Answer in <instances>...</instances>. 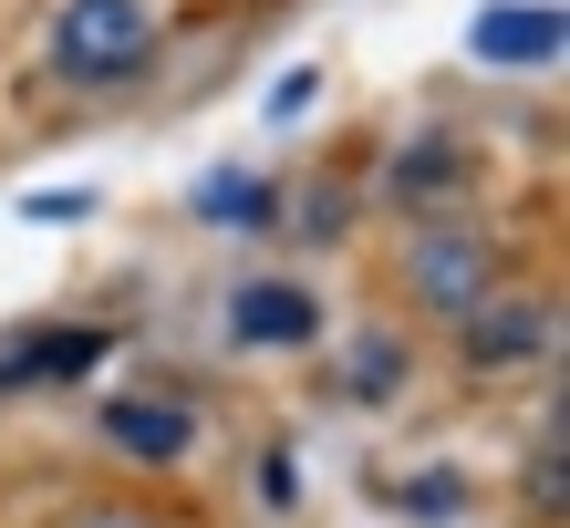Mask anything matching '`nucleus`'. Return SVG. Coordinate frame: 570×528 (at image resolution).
I'll return each instance as SVG.
<instances>
[{"mask_svg": "<svg viewBox=\"0 0 570 528\" xmlns=\"http://www.w3.org/2000/svg\"><path fill=\"white\" fill-rule=\"evenodd\" d=\"M166 52V11L156 0H52L42 21V73L62 93H83V104H105V93H136Z\"/></svg>", "mask_w": 570, "mask_h": 528, "instance_id": "obj_1", "label": "nucleus"}, {"mask_svg": "<svg viewBox=\"0 0 570 528\" xmlns=\"http://www.w3.org/2000/svg\"><path fill=\"white\" fill-rule=\"evenodd\" d=\"M498 228H478L466 208H446V218H415L405 228V249H394V280H405V301L425 311V321H456V311H478L488 290H498Z\"/></svg>", "mask_w": 570, "mask_h": 528, "instance_id": "obj_2", "label": "nucleus"}, {"mask_svg": "<svg viewBox=\"0 0 570 528\" xmlns=\"http://www.w3.org/2000/svg\"><path fill=\"white\" fill-rule=\"evenodd\" d=\"M218 332L239 342V352H312V342L332 332V301H322L301 270H249V280H228Z\"/></svg>", "mask_w": 570, "mask_h": 528, "instance_id": "obj_3", "label": "nucleus"}, {"mask_svg": "<svg viewBox=\"0 0 570 528\" xmlns=\"http://www.w3.org/2000/svg\"><path fill=\"white\" fill-rule=\"evenodd\" d=\"M374 197H384L394 218H446V208H466V197H478V136H456V124H415V136L384 156Z\"/></svg>", "mask_w": 570, "mask_h": 528, "instance_id": "obj_4", "label": "nucleus"}, {"mask_svg": "<svg viewBox=\"0 0 570 528\" xmlns=\"http://www.w3.org/2000/svg\"><path fill=\"white\" fill-rule=\"evenodd\" d=\"M94 436H105V456H125L136 477H166V467L197 456V405L166 393V383H125V393L94 405Z\"/></svg>", "mask_w": 570, "mask_h": 528, "instance_id": "obj_5", "label": "nucleus"}, {"mask_svg": "<svg viewBox=\"0 0 570 528\" xmlns=\"http://www.w3.org/2000/svg\"><path fill=\"white\" fill-rule=\"evenodd\" d=\"M446 332H456L466 373H519V362H550L560 352V301H540V290H488V301L456 311Z\"/></svg>", "mask_w": 570, "mask_h": 528, "instance_id": "obj_6", "label": "nucleus"}, {"mask_svg": "<svg viewBox=\"0 0 570 528\" xmlns=\"http://www.w3.org/2000/svg\"><path fill=\"white\" fill-rule=\"evenodd\" d=\"M115 352L105 321H42V332H21V342H0V405L11 393H52V383H83L94 362Z\"/></svg>", "mask_w": 570, "mask_h": 528, "instance_id": "obj_7", "label": "nucleus"}, {"mask_svg": "<svg viewBox=\"0 0 570 528\" xmlns=\"http://www.w3.org/2000/svg\"><path fill=\"white\" fill-rule=\"evenodd\" d=\"M570 42L560 0H498V11L466 21V62H488V73H550Z\"/></svg>", "mask_w": 570, "mask_h": 528, "instance_id": "obj_8", "label": "nucleus"}, {"mask_svg": "<svg viewBox=\"0 0 570 528\" xmlns=\"http://www.w3.org/2000/svg\"><path fill=\"white\" fill-rule=\"evenodd\" d=\"M405 383H415V342L405 332H353L343 342V362H332V393H343L353 415H384V405H405Z\"/></svg>", "mask_w": 570, "mask_h": 528, "instance_id": "obj_9", "label": "nucleus"}, {"mask_svg": "<svg viewBox=\"0 0 570 528\" xmlns=\"http://www.w3.org/2000/svg\"><path fill=\"white\" fill-rule=\"evenodd\" d=\"M187 208L208 218V228H228V239H271V228H281V187L259 177V167H218V177L187 187Z\"/></svg>", "mask_w": 570, "mask_h": 528, "instance_id": "obj_10", "label": "nucleus"}, {"mask_svg": "<svg viewBox=\"0 0 570 528\" xmlns=\"http://www.w3.org/2000/svg\"><path fill=\"white\" fill-rule=\"evenodd\" d=\"M560 498H570V456H560V425H550V446L529 456V477H519V508L529 518H560Z\"/></svg>", "mask_w": 570, "mask_h": 528, "instance_id": "obj_11", "label": "nucleus"}, {"mask_svg": "<svg viewBox=\"0 0 570 528\" xmlns=\"http://www.w3.org/2000/svg\"><path fill=\"white\" fill-rule=\"evenodd\" d=\"M301 239H312V249H343L353 239V187H312V197H301Z\"/></svg>", "mask_w": 570, "mask_h": 528, "instance_id": "obj_12", "label": "nucleus"}, {"mask_svg": "<svg viewBox=\"0 0 570 528\" xmlns=\"http://www.w3.org/2000/svg\"><path fill=\"white\" fill-rule=\"evenodd\" d=\"M456 508H466V477H456V467H425V477L405 487V518H456Z\"/></svg>", "mask_w": 570, "mask_h": 528, "instance_id": "obj_13", "label": "nucleus"}, {"mask_svg": "<svg viewBox=\"0 0 570 528\" xmlns=\"http://www.w3.org/2000/svg\"><path fill=\"white\" fill-rule=\"evenodd\" d=\"M259 508H301V467H291V446H259Z\"/></svg>", "mask_w": 570, "mask_h": 528, "instance_id": "obj_14", "label": "nucleus"}, {"mask_svg": "<svg viewBox=\"0 0 570 528\" xmlns=\"http://www.w3.org/2000/svg\"><path fill=\"white\" fill-rule=\"evenodd\" d=\"M312 104H322V73H312V62H301V73H281V83H271V124L312 114Z\"/></svg>", "mask_w": 570, "mask_h": 528, "instance_id": "obj_15", "label": "nucleus"}, {"mask_svg": "<svg viewBox=\"0 0 570 528\" xmlns=\"http://www.w3.org/2000/svg\"><path fill=\"white\" fill-rule=\"evenodd\" d=\"M83 208H94L83 187H31V197H21V218H42V228H52V218H83Z\"/></svg>", "mask_w": 570, "mask_h": 528, "instance_id": "obj_16", "label": "nucleus"}, {"mask_svg": "<svg viewBox=\"0 0 570 528\" xmlns=\"http://www.w3.org/2000/svg\"><path fill=\"white\" fill-rule=\"evenodd\" d=\"M73 528H156V518H136V508H94V518H73Z\"/></svg>", "mask_w": 570, "mask_h": 528, "instance_id": "obj_17", "label": "nucleus"}]
</instances>
